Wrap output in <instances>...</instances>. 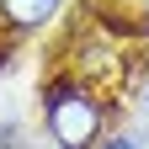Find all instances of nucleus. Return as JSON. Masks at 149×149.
Here are the masks:
<instances>
[{
  "label": "nucleus",
  "instance_id": "7ed1b4c3",
  "mask_svg": "<svg viewBox=\"0 0 149 149\" xmlns=\"http://www.w3.org/2000/svg\"><path fill=\"white\" fill-rule=\"evenodd\" d=\"M107 149H133V144H128V139H112V144H107Z\"/></svg>",
  "mask_w": 149,
  "mask_h": 149
},
{
  "label": "nucleus",
  "instance_id": "20e7f679",
  "mask_svg": "<svg viewBox=\"0 0 149 149\" xmlns=\"http://www.w3.org/2000/svg\"><path fill=\"white\" fill-rule=\"evenodd\" d=\"M144 107H149V96H144Z\"/></svg>",
  "mask_w": 149,
  "mask_h": 149
},
{
  "label": "nucleus",
  "instance_id": "f257e3e1",
  "mask_svg": "<svg viewBox=\"0 0 149 149\" xmlns=\"http://www.w3.org/2000/svg\"><path fill=\"white\" fill-rule=\"evenodd\" d=\"M48 133L59 149H85L91 139L101 133V112L91 96H80V91H53L48 96Z\"/></svg>",
  "mask_w": 149,
  "mask_h": 149
},
{
  "label": "nucleus",
  "instance_id": "f03ea898",
  "mask_svg": "<svg viewBox=\"0 0 149 149\" xmlns=\"http://www.w3.org/2000/svg\"><path fill=\"white\" fill-rule=\"evenodd\" d=\"M0 16H6L11 27L32 32V27H43V22L59 16V0H0Z\"/></svg>",
  "mask_w": 149,
  "mask_h": 149
}]
</instances>
